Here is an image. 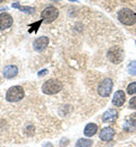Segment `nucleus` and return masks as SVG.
Masks as SVG:
<instances>
[{
  "instance_id": "f257e3e1",
  "label": "nucleus",
  "mask_w": 136,
  "mask_h": 147,
  "mask_svg": "<svg viewBox=\"0 0 136 147\" xmlns=\"http://www.w3.org/2000/svg\"><path fill=\"white\" fill-rule=\"evenodd\" d=\"M118 19L126 26H132L136 23V14L129 8H122L118 11Z\"/></svg>"
},
{
  "instance_id": "f03ea898",
  "label": "nucleus",
  "mask_w": 136,
  "mask_h": 147,
  "mask_svg": "<svg viewBox=\"0 0 136 147\" xmlns=\"http://www.w3.org/2000/svg\"><path fill=\"white\" fill-rule=\"evenodd\" d=\"M62 90V84L57 79H49L43 83L42 85V92L47 95H53L57 94Z\"/></svg>"
},
{
  "instance_id": "7ed1b4c3",
  "label": "nucleus",
  "mask_w": 136,
  "mask_h": 147,
  "mask_svg": "<svg viewBox=\"0 0 136 147\" xmlns=\"http://www.w3.org/2000/svg\"><path fill=\"white\" fill-rule=\"evenodd\" d=\"M24 90L22 86H12L10 88H8V91L6 93V100L8 102H20V100H23L24 97Z\"/></svg>"
},
{
  "instance_id": "20e7f679",
  "label": "nucleus",
  "mask_w": 136,
  "mask_h": 147,
  "mask_svg": "<svg viewBox=\"0 0 136 147\" xmlns=\"http://www.w3.org/2000/svg\"><path fill=\"white\" fill-rule=\"evenodd\" d=\"M58 15L59 10L55 6H47L41 13V18H42V22L49 24V23H52L55 19H57Z\"/></svg>"
},
{
  "instance_id": "39448f33",
  "label": "nucleus",
  "mask_w": 136,
  "mask_h": 147,
  "mask_svg": "<svg viewBox=\"0 0 136 147\" xmlns=\"http://www.w3.org/2000/svg\"><path fill=\"white\" fill-rule=\"evenodd\" d=\"M107 57L112 63L118 65L124 60V51L119 47H112V48H110L108 50Z\"/></svg>"
},
{
  "instance_id": "423d86ee",
  "label": "nucleus",
  "mask_w": 136,
  "mask_h": 147,
  "mask_svg": "<svg viewBox=\"0 0 136 147\" xmlns=\"http://www.w3.org/2000/svg\"><path fill=\"white\" fill-rule=\"evenodd\" d=\"M112 86H114V83H112V80H111L110 78L103 79V80L100 83L99 87H97V93H99V95L102 96V97H108V96L111 94V92H112Z\"/></svg>"
},
{
  "instance_id": "0eeeda50",
  "label": "nucleus",
  "mask_w": 136,
  "mask_h": 147,
  "mask_svg": "<svg viewBox=\"0 0 136 147\" xmlns=\"http://www.w3.org/2000/svg\"><path fill=\"white\" fill-rule=\"evenodd\" d=\"M48 44H49V37L41 36V37H38V38L34 41L33 48H34L35 51L41 52V51H43V50L48 47Z\"/></svg>"
},
{
  "instance_id": "6e6552de",
  "label": "nucleus",
  "mask_w": 136,
  "mask_h": 147,
  "mask_svg": "<svg viewBox=\"0 0 136 147\" xmlns=\"http://www.w3.org/2000/svg\"><path fill=\"white\" fill-rule=\"evenodd\" d=\"M13 25V17L8 13L0 14V30H7Z\"/></svg>"
},
{
  "instance_id": "1a4fd4ad",
  "label": "nucleus",
  "mask_w": 136,
  "mask_h": 147,
  "mask_svg": "<svg viewBox=\"0 0 136 147\" xmlns=\"http://www.w3.org/2000/svg\"><path fill=\"white\" fill-rule=\"evenodd\" d=\"M115 136V129L112 127H104L100 131V138L104 142H110Z\"/></svg>"
},
{
  "instance_id": "9d476101",
  "label": "nucleus",
  "mask_w": 136,
  "mask_h": 147,
  "mask_svg": "<svg viewBox=\"0 0 136 147\" xmlns=\"http://www.w3.org/2000/svg\"><path fill=\"white\" fill-rule=\"evenodd\" d=\"M126 101V94L124 91H117L115 94H114V97H112V104L115 107H122L124 103Z\"/></svg>"
},
{
  "instance_id": "9b49d317",
  "label": "nucleus",
  "mask_w": 136,
  "mask_h": 147,
  "mask_svg": "<svg viewBox=\"0 0 136 147\" xmlns=\"http://www.w3.org/2000/svg\"><path fill=\"white\" fill-rule=\"evenodd\" d=\"M117 118H118V112L114 109H110V110L106 111L104 114L102 115V121L106 123H110V122L116 121Z\"/></svg>"
},
{
  "instance_id": "f8f14e48",
  "label": "nucleus",
  "mask_w": 136,
  "mask_h": 147,
  "mask_svg": "<svg viewBox=\"0 0 136 147\" xmlns=\"http://www.w3.org/2000/svg\"><path fill=\"white\" fill-rule=\"evenodd\" d=\"M136 128V113L132 114L129 118L125 120L124 123V130L126 131H134Z\"/></svg>"
},
{
  "instance_id": "ddd939ff",
  "label": "nucleus",
  "mask_w": 136,
  "mask_h": 147,
  "mask_svg": "<svg viewBox=\"0 0 136 147\" xmlns=\"http://www.w3.org/2000/svg\"><path fill=\"white\" fill-rule=\"evenodd\" d=\"M17 74H18V68L16 66H14V65H8L3 69V76L6 78H8V79L16 77Z\"/></svg>"
},
{
  "instance_id": "4468645a",
  "label": "nucleus",
  "mask_w": 136,
  "mask_h": 147,
  "mask_svg": "<svg viewBox=\"0 0 136 147\" xmlns=\"http://www.w3.org/2000/svg\"><path fill=\"white\" fill-rule=\"evenodd\" d=\"M12 6H13V8H17V9H20V11H23V13H25V14H28V15H33V14L35 13V8H34V7L20 6V2H15V3H13Z\"/></svg>"
},
{
  "instance_id": "2eb2a0df",
  "label": "nucleus",
  "mask_w": 136,
  "mask_h": 147,
  "mask_svg": "<svg viewBox=\"0 0 136 147\" xmlns=\"http://www.w3.org/2000/svg\"><path fill=\"white\" fill-rule=\"evenodd\" d=\"M97 126L95 123H89L86 125V127L84 129V135L85 137H92L97 134Z\"/></svg>"
},
{
  "instance_id": "dca6fc26",
  "label": "nucleus",
  "mask_w": 136,
  "mask_h": 147,
  "mask_svg": "<svg viewBox=\"0 0 136 147\" xmlns=\"http://www.w3.org/2000/svg\"><path fill=\"white\" fill-rule=\"evenodd\" d=\"M92 140L91 139H86V138H81L78 139L76 143V147H91L92 146Z\"/></svg>"
},
{
  "instance_id": "f3484780",
  "label": "nucleus",
  "mask_w": 136,
  "mask_h": 147,
  "mask_svg": "<svg viewBox=\"0 0 136 147\" xmlns=\"http://www.w3.org/2000/svg\"><path fill=\"white\" fill-rule=\"evenodd\" d=\"M127 69H128V73L131 74V75L136 76V60L129 62V65H128V68H127Z\"/></svg>"
},
{
  "instance_id": "a211bd4d",
  "label": "nucleus",
  "mask_w": 136,
  "mask_h": 147,
  "mask_svg": "<svg viewBox=\"0 0 136 147\" xmlns=\"http://www.w3.org/2000/svg\"><path fill=\"white\" fill-rule=\"evenodd\" d=\"M127 93L133 95V94H136V82H133L131 83L128 86H127Z\"/></svg>"
},
{
  "instance_id": "6ab92c4d",
  "label": "nucleus",
  "mask_w": 136,
  "mask_h": 147,
  "mask_svg": "<svg viewBox=\"0 0 136 147\" xmlns=\"http://www.w3.org/2000/svg\"><path fill=\"white\" fill-rule=\"evenodd\" d=\"M129 107H131L132 109H135L136 110V96L131 98V101H129Z\"/></svg>"
},
{
  "instance_id": "aec40b11",
  "label": "nucleus",
  "mask_w": 136,
  "mask_h": 147,
  "mask_svg": "<svg viewBox=\"0 0 136 147\" xmlns=\"http://www.w3.org/2000/svg\"><path fill=\"white\" fill-rule=\"evenodd\" d=\"M48 74V70L47 69H43V70H40L39 73H38V75H39V77H42V76H45Z\"/></svg>"
},
{
  "instance_id": "412c9836",
  "label": "nucleus",
  "mask_w": 136,
  "mask_h": 147,
  "mask_svg": "<svg viewBox=\"0 0 136 147\" xmlns=\"http://www.w3.org/2000/svg\"><path fill=\"white\" fill-rule=\"evenodd\" d=\"M69 1H72V2H75V1H77V0H69Z\"/></svg>"
},
{
  "instance_id": "4be33fe9",
  "label": "nucleus",
  "mask_w": 136,
  "mask_h": 147,
  "mask_svg": "<svg viewBox=\"0 0 136 147\" xmlns=\"http://www.w3.org/2000/svg\"><path fill=\"white\" fill-rule=\"evenodd\" d=\"M2 1H3V0H0V2H2Z\"/></svg>"
},
{
  "instance_id": "5701e85b",
  "label": "nucleus",
  "mask_w": 136,
  "mask_h": 147,
  "mask_svg": "<svg viewBox=\"0 0 136 147\" xmlns=\"http://www.w3.org/2000/svg\"><path fill=\"white\" fill-rule=\"evenodd\" d=\"M135 44H136V42H135Z\"/></svg>"
}]
</instances>
